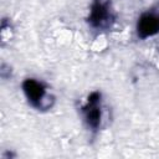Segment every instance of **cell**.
Listing matches in <instances>:
<instances>
[{"instance_id": "obj_1", "label": "cell", "mask_w": 159, "mask_h": 159, "mask_svg": "<svg viewBox=\"0 0 159 159\" xmlns=\"http://www.w3.org/2000/svg\"><path fill=\"white\" fill-rule=\"evenodd\" d=\"M21 89L27 103L36 111H50L56 102V97L50 91L48 84L39 78H25L21 83Z\"/></svg>"}, {"instance_id": "obj_2", "label": "cell", "mask_w": 159, "mask_h": 159, "mask_svg": "<svg viewBox=\"0 0 159 159\" xmlns=\"http://www.w3.org/2000/svg\"><path fill=\"white\" fill-rule=\"evenodd\" d=\"M117 21V12L113 7L112 0H92L86 22L93 31L102 32L111 30Z\"/></svg>"}, {"instance_id": "obj_3", "label": "cell", "mask_w": 159, "mask_h": 159, "mask_svg": "<svg viewBox=\"0 0 159 159\" xmlns=\"http://www.w3.org/2000/svg\"><path fill=\"white\" fill-rule=\"evenodd\" d=\"M80 114L86 128L96 134L103 123V96L101 91H92L83 104L80 106Z\"/></svg>"}, {"instance_id": "obj_4", "label": "cell", "mask_w": 159, "mask_h": 159, "mask_svg": "<svg viewBox=\"0 0 159 159\" xmlns=\"http://www.w3.org/2000/svg\"><path fill=\"white\" fill-rule=\"evenodd\" d=\"M159 34V10L143 11L135 22V35L139 40H147Z\"/></svg>"}, {"instance_id": "obj_5", "label": "cell", "mask_w": 159, "mask_h": 159, "mask_svg": "<svg viewBox=\"0 0 159 159\" xmlns=\"http://www.w3.org/2000/svg\"><path fill=\"white\" fill-rule=\"evenodd\" d=\"M0 76L2 80H7L11 77V67L7 66L5 62L1 63V67H0Z\"/></svg>"}]
</instances>
